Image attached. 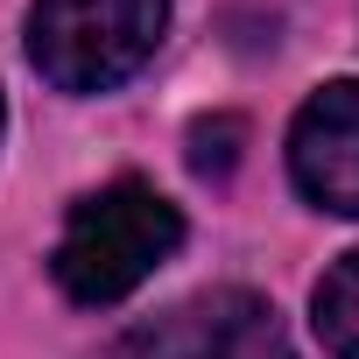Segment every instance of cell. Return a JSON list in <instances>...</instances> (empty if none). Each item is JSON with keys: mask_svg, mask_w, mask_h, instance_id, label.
Returning <instances> with one entry per match:
<instances>
[{"mask_svg": "<svg viewBox=\"0 0 359 359\" xmlns=\"http://www.w3.org/2000/svg\"><path fill=\"white\" fill-rule=\"evenodd\" d=\"M176 247H184V212L141 176H113V184H99L92 198L71 205L57 254H50V275L71 303L99 310V303L134 296Z\"/></svg>", "mask_w": 359, "mask_h": 359, "instance_id": "cell-1", "label": "cell"}, {"mask_svg": "<svg viewBox=\"0 0 359 359\" xmlns=\"http://www.w3.org/2000/svg\"><path fill=\"white\" fill-rule=\"evenodd\" d=\"M169 29V0H36L29 64L57 92H113L127 85Z\"/></svg>", "mask_w": 359, "mask_h": 359, "instance_id": "cell-2", "label": "cell"}, {"mask_svg": "<svg viewBox=\"0 0 359 359\" xmlns=\"http://www.w3.org/2000/svg\"><path fill=\"white\" fill-rule=\"evenodd\" d=\"M289 176L317 212L359 219V78H338L303 99L289 127Z\"/></svg>", "mask_w": 359, "mask_h": 359, "instance_id": "cell-3", "label": "cell"}, {"mask_svg": "<svg viewBox=\"0 0 359 359\" xmlns=\"http://www.w3.org/2000/svg\"><path fill=\"white\" fill-rule=\"evenodd\" d=\"M317 338L331 359H359V254H345L317 282Z\"/></svg>", "mask_w": 359, "mask_h": 359, "instance_id": "cell-4", "label": "cell"}, {"mask_svg": "<svg viewBox=\"0 0 359 359\" xmlns=\"http://www.w3.org/2000/svg\"><path fill=\"white\" fill-rule=\"evenodd\" d=\"M233 141H240V120H198L191 127V169L198 176H226L233 155H240Z\"/></svg>", "mask_w": 359, "mask_h": 359, "instance_id": "cell-5", "label": "cell"}, {"mask_svg": "<svg viewBox=\"0 0 359 359\" xmlns=\"http://www.w3.org/2000/svg\"><path fill=\"white\" fill-rule=\"evenodd\" d=\"M261 359H289V352H282V345H268V352H261Z\"/></svg>", "mask_w": 359, "mask_h": 359, "instance_id": "cell-6", "label": "cell"}, {"mask_svg": "<svg viewBox=\"0 0 359 359\" xmlns=\"http://www.w3.org/2000/svg\"><path fill=\"white\" fill-rule=\"evenodd\" d=\"M0 127H8V106H0Z\"/></svg>", "mask_w": 359, "mask_h": 359, "instance_id": "cell-7", "label": "cell"}]
</instances>
